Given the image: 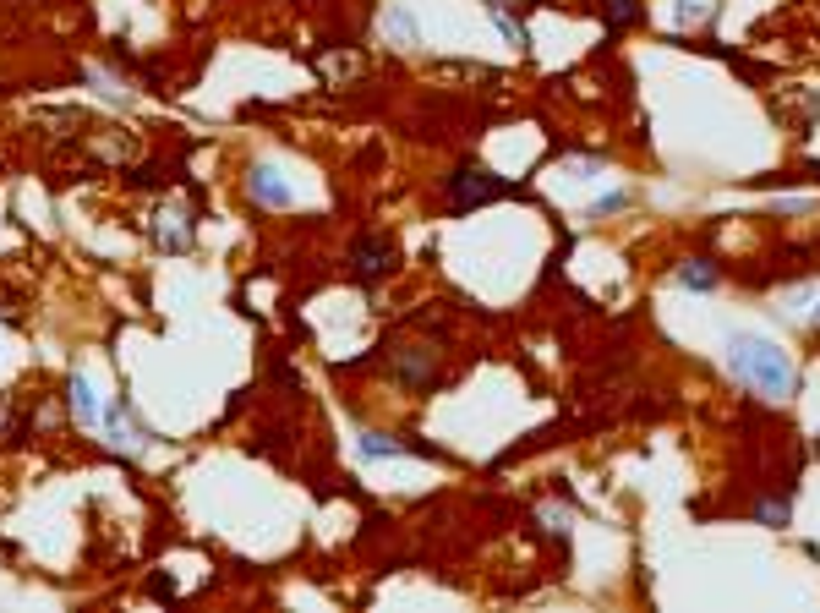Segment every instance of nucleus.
Returning <instances> with one entry per match:
<instances>
[{
	"label": "nucleus",
	"instance_id": "f257e3e1",
	"mask_svg": "<svg viewBox=\"0 0 820 613\" xmlns=\"http://www.w3.org/2000/svg\"><path fill=\"white\" fill-rule=\"evenodd\" d=\"M728 373H733V384L749 389V395H766V400L793 395V362H788V351H777V340H766V334H749V329L733 334L728 340Z\"/></svg>",
	"mask_w": 820,
	"mask_h": 613
},
{
	"label": "nucleus",
	"instance_id": "f03ea898",
	"mask_svg": "<svg viewBox=\"0 0 820 613\" xmlns=\"http://www.w3.org/2000/svg\"><path fill=\"white\" fill-rule=\"evenodd\" d=\"M498 198H514V181L492 176V170H482V165H460L449 176V208L454 214H471V208H487Z\"/></svg>",
	"mask_w": 820,
	"mask_h": 613
},
{
	"label": "nucleus",
	"instance_id": "7ed1b4c3",
	"mask_svg": "<svg viewBox=\"0 0 820 613\" xmlns=\"http://www.w3.org/2000/svg\"><path fill=\"white\" fill-rule=\"evenodd\" d=\"M356 455H361V460H405V455H416V460H443V449L421 444V438H394V433H361V438H356Z\"/></svg>",
	"mask_w": 820,
	"mask_h": 613
},
{
	"label": "nucleus",
	"instance_id": "20e7f679",
	"mask_svg": "<svg viewBox=\"0 0 820 613\" xmlns=\"http://www.w3.org/2000/svg\"><path fill=\"white\" fill-rule=\"evenodd\" d=\"M350 274H356L361 285H378L383 274H394V241L389 236H361L356 247H350Z\"/></svg>",
	"mask_w": 820,
	"mask_h": 613
},
{
	"label": "nucleus",
	"instance_id": "39448f33",
	"mask_svg": "<svg viewBox=\"0 0 820 613\" xmlns=\"http://www.w3.org/2000/svg\"><path fill=\"white\" fill-rule=\"evenodd\" d=\"M246 198L263 208H290V181L279 176L274 165H252L246 170Z\"/></svg>",
	"mask_w": 820,
	"mask_h": 613
},
{
	"label": "nucleus",
	"instance_id": "423d86ee",
	"mask_svg": "<svg viewBox=\"0 0 820 613\" xmlns=\"http://www.w3.org/2000/svg\"><path fill=\"white\" fill-rule=\"evenodd\" d=\"M389 373L400 378L405 389H432V384H438V367H432V356H427V351H416V345L394 356V362H389Z\"/></svg>",
	"mask_w": 820,
	"mask_h": 613
},
{
	"label": "nucleus",
	"instance_id": "0eeeda50",
	"mask_svg": "<svg viewBox=\"0 0 820 613\" xmlns=\"http://www.w3.org/2000/svg\"><path fill=\"white\" fill-rule=\"evenodd\" d=\"M66 406H72V416L82 427H99L104 422V411H99V395H93V384L82 373H72L66 378Z\"/></svg>",
	"mask_w": 820,
	"mask_h": 613
},
{
	"label": "nucleus",
	"instance_id": "6e6552de",
	"mask_svg": "<svg viewBox=\"0 0 820 613\" xmlns=\"http://www.w3.org/2000/svg\"><path fill=\"white\" fill-rule=\"evenodd\" d=\"M104 427H110V438H115V444H148V438H154V433H148V427L132 416V406H126V400H115V406H110V416H104Z\"/></svg>",
	"mask_w": 820,
	"mask_h": 613
},
{
	"label": "nucleus",
	"instance_id": "1a4fd4ad",
	"mask_svg": "<svg viewBox=\"0 0 820 613\" xmlns=\"http://www.w3.org/2000/svg\"><path fill=\"white\" fill-rule=\"evenodd\" d=\"M678 285H684V291H717L722 274H717V263H711V258H684V263H678Z\"/></svg>",
	"mask_w": 820,
	"mask_h": 613
},
{
	"label": "nucleus",
	"instance_id": "9d476101",
	"mask_svg": "<svg viewBox=\"0 0 820 613\" xmlns=\"http://www.w3.org/2000/svg\"><path fill=\"white\" fill-rule=\"evenodd\" d=\"M175 219H181V214H159L154 236H159L170 252H186V247H192V230H186V225H175Z\"/></svg>",
	"mask_w": 820,
	"mask_h": 613
},
{
	"label": "nucleus",
	"instance_id": "9b49d317",
	"mask_svg": "<svg viewBox=\"0 0 820 613\" xmlns=\"http://www.w3.org/2000/svg\"><path fill=\"white\" fill-rule=\"evenodd\" d=\"M635 17H640V6H635V0H602V22H607V33L629 28Z\"/></svg>",
	"mask_w": 820,
	"mask_h": 613
},
{
	"label": "nucleus",
	"instance_id": "f8f14e48",
	"mask_svg": "<svg viewBox=\"0 0 820 613\" xmlns=\"http://www.w3.org/2000/svg\"><path fill=\"white\" fill-rule=\"evenodd\" d=\"M788 515H793V504H788V499H766V504H755V520H760V526H788Z\"/></svg>",
	"mask_w": 820,
	"mask_h": 613
},
{
	"label": "nucleus",
	"instance_id": "ddd939ff",
	"mask_svg": "<svg viewBox=\"0 0 820 613\" xmlns=\"http://www.w3.org/2000/svg\"><path fill=\"white\" fill-rule=\"evenodd\" d=\"M624 203H629V198H602V203H596V208H591V219H602V214H613V208H624Z\"/></svg>",
	"mask_w": 820,
	"mask_h": 613
},
{
	"label": "nucleus",
	"instance_id": "4468645a",
	"mask_svg": "<svg viewBox=\"0 0 820 613\" xmlns=\"http://www.w3.org/2000/svg\"><path fill=\"white\" fill-rule=\"evenodd\" d=\"M804 110H810V115H820V94H810V104H804Z\"/></svg>",
	"mask_w": 820,
	"mask_h": 613
},
{
	"label": "nucleus",
	"instance_id": "2eb2a0df",
	"mask_svg": "<svg viewBox=\"0 0 820 613\" xmlns=\"http://www.w3.org/2000/svg\"><path fill=\"white\" fill-rule=\"evenodd\" d=\"M810 323H815V329H820V302H815V312H810Z\"/></svg>",
	"mask_w": 820,
	"mask_h": 613
},
{
	"label": "nucleus",
	"instance_id": "dca6fc26",
	"mask_svg": "<svg viewBox=\"0 0 820 613\" xmlns=\"http://www.w3.org/2000/svg\"><path fill=\"white\" fill-rule=\"evenodd\" d=\"M815 455H820V438H815Z\"/></svg>",
	"mask_w": 820,
	"mask_h": 613
}]
</instances>
